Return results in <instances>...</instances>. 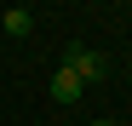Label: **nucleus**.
Listing matches in <instances>:
<instances>
[{
	"label": "nucleus",
	"mask_w": 132,
	"mask_h": 126,
	"mask_svg": "<svg viewBox=\"0 0 132 126\" xmlns=\"http://www.w3.org/2000/svg\"><path fill=\"white\" fill-rule=\"evenodd\" d=\"M80 92H86V86H80V80H75L69 69H57V75H52V97H57V103H75Z\"/></svg>",
	"instance_id": "7ed1b4c3"
},
{
	"label": "nucleus",
	"mask_w": 132,
	"mask_h": 126,
	"mask_svg": "<svg viewBox=\"0 0 132 126\" xmlns=\"http://www.w3.org/2000/svg\"><path fill=\"white\" fill-rule=\"evenodd\" d=\"M92 126H115V120H92Z\"/></svg>",
	"instance_id": "20e7f679"
},
{
	"label": "nucleus",
	"mask_w": 132,
	"mask_h": 126,
	"mask_svg": "<svg viewBox=\"0 0 132 126\" xmlns=\"http://www.w3.org/2000/svg\"><path fill=\"white\" fill-rule=\"evenodd\" d=\"M63 69H69L80 86H92V80H103V75H109V57H103V52H92V46H63Z\"/></svg>",
	"instance_id": "f257e3e1"
},
{
	"label": "nucleus",
	"mask_w": 132,
	"mask_h": 126,
	"mask_svg": "<svg viewBox=\"0 0 132 126\" xmlns=\"http://www.w3.org/2000/svg\"><path fill=\"white\" fill-rule=\"evenodd\" d=\"M0 29H6L12 40H23V34L35 29V12H29V6H6V12H0Z\"/></svg>",
	"instance_id": "f03ea898"
}]
</instances>
